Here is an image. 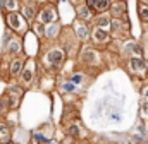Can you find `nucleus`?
Returning <instances> with one entry per match:
<instances>
[{
  "label": "nucleus",
  "mask_w": 148,
  "mask_h": 144,
  "mask_svg": "<svg viewBox=\"0 0 148 144\" xmlns=\"http://www.w3.org/2000/svg\"><path fill=\"white\" fill-rule=\"evenodd\" d=\"M77 60L81 64V67L84 69H90V71H98L103 67V58H102V53L98 48L95 46H88L84 45L79 53H77Z\"/></svg>",
  "instance_id": "obj_2"
},
{
  "label": "nucleus",
  "mask_w": 148,
  "mask_h": 144,
  "mask_svg": "<svg viewBox=\"0 0 148 144\" xmlns=\"http://www.w3.org/2000/svg\"><path fill=\"white\" fill-rule=\"evenodd\" d=\"M143 29H145V31H148V22H143Z\"/></svg>",
  "instance_id": "obj_36"
},
{
  "label": "nucleus",
  "mask_w": 148,
  "mask_h": 144,
  "mask_svg": "<svg viewBox=\"0 0 148 144\" xmlns=\"http://www.w3.org/2000/svg\"><path fill=\"white\" fill-rule=\"evenodd\" d=\"M12 139V125L3 118L0 117V144H5Z\"/></svg>",
  "instance_id": "obj_21"
},
{
  "label": "nucleus",
  "mask_w": 148,
  "mask_h": 144,
  "mask_svg": "<svg viewBox=\"0 0 148 144\" xmlns=\"http://www.w3.org/2000/svg\"><path fill=\"white\" fill-rule=\"evenodd\" d=\"M2 7H3L5 12H17L19 7H21V0H3Z\"/></svg>",
  "instance_id": "obj_23"
},
{
  "label": "nucleus",
  "mask_w": 148,
  "mask_h": 144,
  "mask_svg": "<svg viewBox=\"0 0 148 144\" xmlns=\"http://www.w3.org/2000/svg\"><path fill=\"white\" fill-rule=\"evenodd\" d=\"M73 144H93V143H90L88 139H77V141H73Z\"/></svg>",
  "instance_id": "obj_31"
},
{
  "label": "nucleus",
  "mask_w": 148,
  "mask_h": 144,
  "mask_svg": "<svg viewBox=\"0 0 148 144\" xmlns=\"http://www.w3.org/2000/svg\"><path fill=\"white\" fill-rule=\"evenodd\" d=\"M43 2H47V3H57L59 0H43Z\"/></svg>",
  "instance_id": "obj_33"
},
{
  "label": "nucleus",
  "mask_w": 148,
  "mask_h": 144,
  "mask_svg": "<svg viewBox=\"0 0 148 144\" xmlns=\"http://www.w3.org/2000/svg\"><path fill=\"white\" fill-rule=\"evenodd\" d=\"M7 111H10V110H9V101H7L5 94L2 93V94H0V117H5Z\"/></svg>",
  "instance_id": "obj_28"
},
{
  "label": "nucleus",
  "mask_w": 148,
  "mask_h": 144,
  "mask_svg": "<svg viewBox=\"0 0 148 144\" xmlns=\"http://www.w3.org/2000/svg\"><path fill=\"white\" fill-rule=\"evenodd\" d=\"M129 19L127 17H112L110 19V33H112V38L115 39H127L129 38Z\"/></svg>",
  "instance_id": "obj_9"
},
{
  "label": "nucleus",
  "mask_w": 148,
  "mask_h": 144,
  "mask_svg": "<svg viewBox=\"0 0 148 144\" xmlns=\"http://www.w3.org/2000/svg\"><path fill=\"white\" fill-rule=\"evenodd\" d=\"M140 2H141V3H148V0H140Z\"/></svg>",
  "instance_id": "obj_37"
},
{
  "label": "nucleus",
  "mask_w": 148,
  "mask_h": 144,
  "mask_svg": "<svg viewBox=\"0 0 148 144\" xmlns=\"http://www.w3.org/2000/svg\"><path fill=\"white\" fill-rule=\"evenodd\" d=\"M138 17H140V21H141V24L143 22H148V3H138Z\"/></svg>",
  "instance_id": "obj_26"
},
{
  "label": "nucleus",
  "mask_w": 148,
  "mask_h": 144,
  "mask_svg": "<svg viewBox=\"0 0 148 144\" xmlns=\"http://www.w3.org/2000/svg\"><path fill=\"white\" fill-rule=\"evenodd\" d=\"M109 14H110V17H127V3L112 0L110 7H109Z\"/></svg>",
  "instance_id": "obj_18"
},
{
  "label": "nucleus",
  "mask_w": 148,
  "mask_h": 144,
  "mask_svg": "<svg viewBox=\"0 0 148 144\" xmlns=\"http://www.w3.org/2000/svg\"><path fill=\"white\" fill-rule=\"evenodd\" d=\"M59 9L55 3H41L40 9H38V14H36V21L41 22V24H52V22H57L59 21Z\"/></svg>",
  "instance_id": "obj_8"
},
{
  "label": "nucleus",
  "mask_w": 148,
  "mask_h": 144,
  "mask_svg": "<svg viewBox=\"0 0 148 144\" xmlns=\"http://www.w3.org/2000/svg\"><path fill=\"white\" fill-rule=\"evenodd\" d=\"M5 144H19V143H17V141H14V139H10L9 143H5Z\"/></svg>",
  "instance_id": "obj_35"
},
{
  "label": "nucleus",
  "mask_w": 148,
  "mask_h": 144,
  "mask_svg": "<svg viewBox=\"0 0 148 144\" xmlns=\"http://www.w3.org/2000/svg\"><path fill=\"white\" fill-rule=\"evenodd\" d=\"M126 71L136 79H148V62L143 57H129L126 58Z\"/></svg>",
  "instance_id": "obj_7"
},
{
  "label": "nucleus",
  "mask_w": 148,
  "mask_h": 144,
  "mask_svg": "<svg viewBox=\"0 0 148 144\" xmlns=\"http://www.w3.org/2000/svg\"><path fill=\"white\" fill-rule=\"evenodd\" d=\"M110 14L109 12H102V14H95L93 21H91V28H102V29H110Z\"/></svg>",
  "instance_id": "obj_19"
},
{
  "label": "nucleus",
  "mask_w": 148,
  "mask_h": 144,
  "mask_svg": "<svg viewBox=\"0 0 148 144\" xmlns=\"http://www.w3.org/2000/svg\"><path fill=\"white\" fill-rule=\"evenodd\" d=\"M48 139H52V137H48L45 132H41L40 129L35 130V132H31V143L33 144H45Z\"/></svg>",
  "instance_id": "obj_24"
},
{
  "label": "nucleus",
  "mask_w": 148,
  "mask_h": 144,
  "mask_svg": "<svg viewBox=\"0 0 148 144\" xmlns=\"http://www.w3.org/2000/svg\"><path fill=\"white\" fill-rule=\"evenodd\" d=\"M141 94H143V100H148V84L141 88Z\"/></svg>",
  "instance_id": "obj_30"
},
{
  "label": "nucleus",
  "mask_w": 148,
  "mask_h": 144,
  "mask_svg": "<svg viewBox=\"0 0 148 144\" xmlns=\"http://www.w3.org/2000/svg\"><path fill=\"white\" fill-rule=\"evenodd\" d=\"M140 117H141V120L145 124L148 122V101L147 100H143L141 105H140Z\"/></svg>",
  "instance_id": "obj_29"
},
{
  "label": "nucleus",
  "mask_w": 148,
  "mask_h": 144,
  "mask_svg": "<svg viewBox=\"0 0 148 144\" xmlns=\"http://www.w3.org/2000/svg\"><path fill=\"white\" fill-rule=\"evenodd\" d=\"M24 91H26V89H24L23 86H19V84H10V86L5 88L3 94H5V98H7V101H9V110H10V111L19 108L21 100H23V96H24Z\"/></svg>",
  "instance_id": "obj_10"
},
{
  "label": "nucleus",
  "mask_w": 148,
  "mask_h": 144,
  "mask_svg": "<svg viewBox=\"0 0 148 144\" xmlns=\"http://www.w3.org/2000/svg\"><path fill=\"white\" fill-rule=\"evenodd\" d=\"M71 29H73L74 36H76V39H77L79 43H88V41H90L91 26H90L88 22H83V21H79V19H74Z\"/></svg>",
  "instance_id": "obj_14"
},
{
  "label": "nucleus",
  "mask_w": 148,
  "mask_h": 144,
  "mask_svg": "<svg viewBox=\"0 0 148 144\" xmlns=\"http://www.w3.org/2000/svg\"><path fill=\"white\" fill-rule=\"evenodd\" d=\"M71 82H74L76 86H79V84H83L84 81H86V72H83V71H76V72H73L69 77H67Z\"/></svg>",
  "instance_id": "obj_25"
},
{
  "label": "nucleus",
  "mask_w": 148,
  "mask_h": 144,
  "mask_svg": "<svg viewBox=\"0 0 148 144\" xmlns=\"http://www.w3.org/2000/svg\"><path fill=\"white\" fill-rule=\"evenodd\" d=\"M26 60H28V57H26L24 53H21V55H16V57H10V58H9V67H7V72H9V77H10V79H17V77H19V74L23 72V67H24Z\"/></svg>",
  "instance_id": "obj_15"
},
{
  "label": "nucleus",
  "mask_w": 148,
  "mask_h": 144,
  "mask_svg": "<svg viewBox=\"0 0 148 144\" xmlns=\"http://www.w3.org/2000/svg\"><path fill=\"white\" fill-rule=\"evenodd\" d=\"M64 132H66L67 137H71L74 141H77V139H88V136H90L88 129L84 127V124L77 117H73L67 122H64Z\"/></svg>",
  "instance_id": "obj_6"
},
{
  "label": "nucleus",
  "mask_w": 148,
  "mask_h": 144,
  "mask_svg": "<svg viewBox=\"0 0 148 144\" xmlns=\"http://www.w3.org/2000/svg\"><path fill=\"white\" fill-rule=\"evenodd\" d=\"M62 24L57 21V22H52V24H47L45 26V41H48V43H55L57 39H59V36L62 33Z\"/></svg>",
  "instance_id": "obj_17"
},
{
  "label": "nucleus",
  "mask_w": 148,
  "mask_h": 144,
  "mask_svg": "<svg viewBox=\"0 0 148 144\" xmlns=\"http://www.w3.org/2000/svg\"><path fill=\"white\" fill-rule=\"evenodd\" d=\"M45 144H62V143H59L57 139H53V137H52V139H48V141H47Z\"/></svg>",
  "instance_id": "obj_32"
},
{
  "label": "nucleus",
  "mask_w": 148,
  "mask_h": 144,
  "mask_svg": "<svg viewBox=\"0 0 148 144\" xmlns=\"http://www.w3.org/2000/svg\"><path fill=\"white\" fill-rule=\"evenodd\" d=\"M74 14H76V19H79L83 22H88V24H91V21L95 17V12L84 2H79V3L74 5Z\"/></svg>",
  "instance_id": "obj_16"
},
{
  "label": "nucleus",
  "mask_w": 148,
  "mask_h": 144,
  "mask_svg": "<svg viewBox=\"0 0 148 144\" xmlns=\"http://www.w3.org/2000/svg\"><path fill=\"white\" fill-rule=\"evenodd\" d=\"M38 9H40V3L38 0H21V7H19V12L23 14V17L31 24L36 21V14Z\"/></svg>",
  "instance_id": "obj_13"
},
{
  "label": "nucleus",
  "mask_w": 148,
  "mask_h": 144,
  "mask_svg": "<svg viewBox=\"0 0 148 144\" xmlns=\"http://www.w3.org/2000/svg\"><path fill=\"white\" fill-rule=\"evenodd\" d=\"M107 118H109V122H114V124H119V122H122V111H119V110H109L107 111Z\"/></svg>",
  "instance_id": "obj_27"
},
{
  "label": "nucleus",
  "mask_w": 148,
  "mask_h": 144,
  "mask_svg": "<svg viewBox=\"0 0 148 144\" xmlns=\"http://www.w3.org/2000/svg\"><path fill=\"white\" fill-rule=\"evenodd\" d=\"M57 91L60 94H74V93H77V86L71 82L69 79H64L60 84H57Z\"/></svg>",
  "instance_id": "obj_22"
},
{
  "label": "nucleus",
  "mask_w": 148,
  "mask_h": 144,
  "mask_svg": "<svg viewBox=\"0 0 148 144\" xmlns=\"http://www.w3.org/2000/svg\"><path fill=\"white\" fill-rule=\"evenodd\" d=\"M69 2H73V5H76V3H79V2H84V0H69Z\"/></svg>",
  "instance_id": "obj_34"
},
{
  "label": "nucleus",
  "mask_w": 148,
  "mask_h": 144,
  "mask_svg": "<svg viewBox=\"0 0 148 144\" xmlns=\"http://www.w3.org/2000/svg\"><path fill=\"white\" fill-rule=\"evenodd\" d=\"M5 26L10 33L17 36H24L29 31V22L23 17V14L17 12H5Z\"/></svg>",
  "instance_id": "obj_4"
},
{
  "label": "nucleus",
  "mask_w": 148,
  "mask_h": 144,
  "mask_svg": "<svg viewBox=\"0 0 148 144\" xmlns=\"http://www.w3.org/2000/svg\"><path fill=\"white\" fill-rule=\"evenodd\" d=\"M112 0H84V3L95 12V14H102V12H109Z\"/></svg>",
  "instance_id": "obj_20"
},
{
  "label": "nucleus",
  "mask_w": 148,
  "mask_h": 144,
  "mask_svg": "<svg viewBox=\"0 0 148 144\" xmlns=\"http://www.w3.org/2000/svg\"><path fill=\"white\" fill-rule=\"evenodd\" d=\"M66 60H67V53L57 43V45H50V46H45V48L40 50L38 67L45 74H55V72H59L64 67Z\"/></svg>",
  "instance_id": "obj_1"
},
{
  "label": "nucleus",
  "mask_w": 148,
  "mask_h": 144,
  "mask_svg": "<svg viewBox=\"0 0 148 144\" xmlns=\"http://www.w3.org/2000/svg\"><path fill=\"white\" fill-rule=\"evenodd\" d=\"M38 62L35 57H28V60H26V64H24V67H23V72L19 74V77H17V84L19 86H23L24 89H28V88H31L35 82H36V77H38Z\"/></svg>",
  "instance_id": "obj_3"
},
{
  "label": "nucleus",
  "mask_w": 148,
  "mask_h": 144,
  "mask_svg": "<svg viewBox=\"0 0 148 144\" xmlns=\"http://www.w3.org/2000/svg\"><path fill=\"white\" fill-rule=\"evenodd\" d=\"M129 58V57H143V46L136 39H124L121 41V58Z\"/></svg>",
  "instance_id": "obj_12"
},
{
  "label": "nucleus",
  "mask_w": 148,
  "mask_h": 144,
  "mask_svg": "<svg viewBox=\"0 0 148 144\" xmlns=\"http://www.w3.org/2000/svg\"><path fill=\"white\" fill-rule=\"evenodd\" d=\"M3 53H5V57H16V55L24 53L23 36L14 35V33H10L7 29L5 36H3Z\"/></svg>",
  "instance_id": "obj_5"
},
{
  "label": "nucleus",
  "mask_w": 148,
  "mask_h": 144,
  "mask_svg": "<svg viewBox=\"0 0 148 144\" xmlns=\"http://www.w3.org/2000/svg\"><path fill=\"white\" fill-rule=\"evenodd\" d=\"M90 41L95 45V48H105L114 41L110 29H102V28H91L90 33Z\"/></svg>",
  "instance_id": "obj_11"
}]
</instances>
